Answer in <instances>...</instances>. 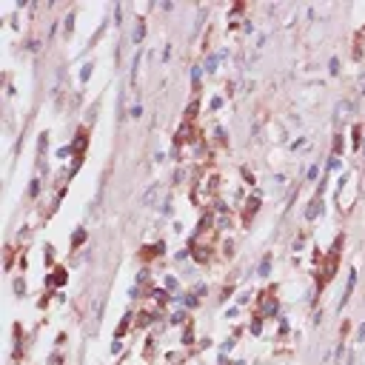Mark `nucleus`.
<instances>
[{
    "label": "nucleus",
    "instance_id": "nucleus-1",
    "mask_svg": "<svg viewBox=\"0 0 365 365\" xmlns=\"http://www.w3.org/2000/svg\"><path fill=\"white\" fill-rule=\"evenodd\" d=\"M157 197H160V186H151L146 195H143V206H155Z\"/></svg>",
    "mask_w": 365,
    "mask_h": 365
}]
</instances>
